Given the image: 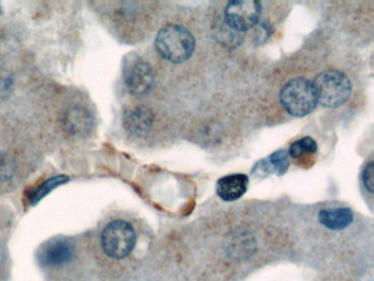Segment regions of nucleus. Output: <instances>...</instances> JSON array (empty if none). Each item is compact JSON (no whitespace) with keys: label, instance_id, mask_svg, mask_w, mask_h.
Instances as JSON below:
<instances>
[{"label":"nucleus","instance_id":"obj_4","mask_svg":"<svg viewBox=\"0 0 374 281\" xmlns=\"http://www.w3.org/2000/svg\"><path fill=\"white\" fill-rule=\"evenodd\" d=\"M137 232L127 220H111L102 229L100 243L104 255L116 261L127 258L137 245Z\"/></svg>","mask_w":374,"mask_h":281},{"label":"nucleus","instance_id":"obj_7","mask_svg":"<svg viewBox=\"0 0 374 281\" xmlns=\"http://www.w3.org/2000/svg\"><path fill=\"white\" fill-rule=\"evenodd\" d=\"M124 85L134 97L149 95L155 85V73L149 61L133 55L125 62L123 70Z\"/></svg>","mask_w":374,"mask_h":281},{"label":"nucleus","instance_id":"obj_2","mask_svg":"<svg viewBox=\"0 0 374 281\" xmlns=\"http://www.w3.org/2000/svg\"><path fill=\"white\" fill-rule=\"evenodd\" d=\"M96 125V117L87 100L67 96L54 110V125L65 139L80 141L89 137Z\"/></svg>","mask_w":374,"mask_h":281},{"label":"nucleus","instance_id":"obj_12","mask_svg":"<svg viewBox=\"0 0 374 281\" xmlns=\"http://www.w3.org/2000/svg\"><path fill=\"white\" fill-rule=\"evenodd\" d=\"M320 224L332 231H340L349 227L354 221V213L348 208L324 209L318 213Z\"/></svg>","mask_w":374,"mask_h":281},{"label":"nucleus","instance_id":"obj_14","mask_svg":"<svg viewBox=\"0 0 374 281\" xmlns=\"http://www.w3.org/2000/svg\"><path fill=\"white\" fill-rule=\"evenodd\" d=\"M68 182V178L64 175H58V176L51 177L49 180L43 182L42 184L39 185V186L35 187L29 192L27 196V201L29 206L33 207L35 204H39L41 200L44 198L45 196L50 194L53 189L57 188V187L61 186V185H64L65 182Z\"/></svg>","mask_w":374,"mask_h":281},{"label":"nucleus","instance_id":"obj_5","mask_svg":"<svg viewBox=\"0 0 374 281\" xmlns=\"http://www.w3.org/2000/svg\"><path fill=\"white\" fill-rule=\"evenodd\" d=\"M279 99L283 109L297 118L310 115L318 104L313 82L303 77L293 78L285 84Z\"/></svg>","mask_w":374,"mask_h":281},{"label":"nucleus","instance_id":"obj_16","mask_svg":"<svg viewBox=\"0 0 374 281\" xmlns=\"http://www.w3.org/2000/svg\"><path fill=\"white\" fill-rule=\"evenodd\" d=\"M374 164L373 162L368 163L367 166L364 168L363 174H362V182H363V186L370 194L373 192V175H374Z\"/></svg>","mask_w":374,"mask_h":281},{"label":"nucleus","instance_id":"obj_3","mask_svg":"<svg viewBox=\"0 0 374 281\" xmlns=\"http://www.w3.org/2000/svg\"><path fill=\"white\" fill-rule=\"evenodd\" d=\"M155 48L164 60L178 64L190 58L196 48V40L187 27L169 25L157 33Z\"/></svg>","mask_w":374,"mask_h":281},{"label":"nucleus","instance_id":"obj_9","mask_svg":"<svg viewBox=\"0 0 374 281\" xmlns=\"http://www.w3.org/2000/svg\"><path fill=\"white\" fill-rule=\"evenodd\" d=\"M155 115L149 106L133 104L125 107L122 113V125L127 135L143 139L154 127Z\"/></svg>","mask_w":374,"mask_h":281},{"label":"nucleus","instance_id":"obj_15","mask_svg":"<svg viewBox=\"0 0 374 281\" xmlns=\"http://www.w3.org/2000/svg\"><path fill=\"white\" fill-rule=\"evenodd\" d=\"M318 143L312 137H305L297 139L289 149V156L293 159H299L308 154H315L318 152Z\"/></svg>","mask_w":374,"mask_h":281},{"label":"nucleus","instance_id":"obj_6","mask_svg":"<svg viewBox=\"0 0 374 281\" xmlns=\"http://www.w3.org/2000/svg\"><path fill=\"white\" fill-rule=\"evenodd\" d=\"M313 85L318 96V102L323 107H340L351 96V82L347 75L340 70H324L316 76Z\"/></svg>","mask_w":374,"mask_h":281},{"label":"nucleus","instance_id":"obj_10","mask_svg":"<svg viewBox=\"0 0 374 281\" xmlns=\"http://www.w3.org/2000/svg\"><path fill=\"white\" fill-rule=\"evenodd\" d=\"M75 254V245L70 239L56 237L46 242L44 246L41 247L37 258L42 266L53 268L70 264Z\"/></svg>","mask_w":374,"mask_h":281},{"label":"nucleus","instance_id":"obj_11","mask_svg":"<svg viewBox=\"0 0 374 281\" xmlns=\"http://www.w3.org/2000/svg\"><path fill=\"white\" fill-rule=\"evenodd\" d=\"M249 178L244 174L228 175L216 182V194L226 202L239 199L247 192Z\"/></svg>","mask_w":374,"mask_h":281},{"label":"nucleus","instance_id":"obj_13","mask_svg":"<svg viewBox=\"0 0 374 281\" xmlns=\"http://www.w3.org/2000/svg\"><path fill=\"white\" fill-rule=\"evenodd\" d=\"M259 166L261 167H256V170L259 168L266 174H277L278 176H282L290 166L289 155L285 149H280V151L273 153L268 158L259 162Z\"/></svg>","mask_w":374,"mask_h":281},{"label":"nucleus","instance_id":"obj_1","mask_svg":"<svg viewBox=\"0 0 374 281\" xmlns=\"http://www.w3.org/2000/svg\"><path fill=\"white\" fill-rule=\"evenodd\" d=\"M40 149L35 139L11 123H0V196L13 192L37 170Z\"/></svg>","mask_w":374,"mask_h":281},{"label":"nucleus","instance_id":"obj_8","mask_svg":"<svg viewBox=\"0 0 374 281\" xmlns=\"http://www.w3.org/2000/svg\"><path fill=\"white\" fill-rule=\"evenodd\" d=\"M263 7L254 0L230 1L224 9V21L236 33L251 30L261 20Z\"/></svg>","mask_w":374,"mask_h":281}]
</instances>
